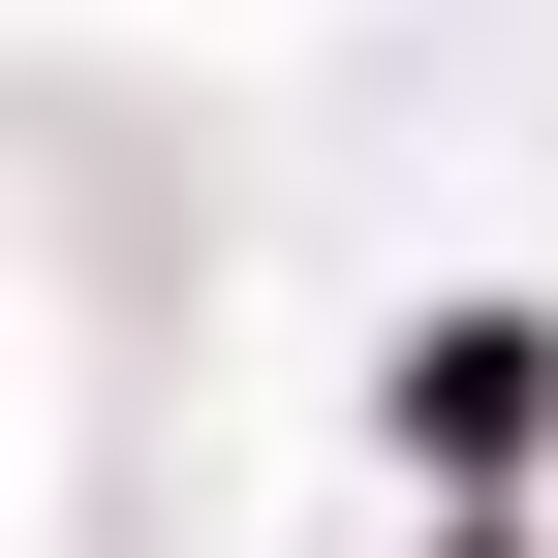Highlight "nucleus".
I'll return each mask as SVG.
<instances>
[{"label":"nucleus","mask_w":558,"mask_h":558,"mask_svg":"<svg viewBox=\"0 0 558 558\" xmlns=\"http://www.w3.org/2000/svg\"><path fill=\"white\" fill-rule=\"evenodd\" d=\"M527 403H558V341H527V311H465V341H403V435H435V465H497Z\"/></svg>","instance_id":"obj_1"}]
</instances>
